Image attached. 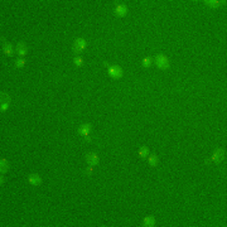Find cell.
Here are the masks:
<instances>
[{
  "mask_svg": "<svg viewBox=\"0 0 227 227\" xmlns=\"http://www.w3.org/2000/svg\"><path fill=\"white\" fill-rule=\"evenodd\" d=\"M155 66L158 67V68H160V70H167L168 67H169V60H168V57L164 56V54H159L155 57Z\"/></svg>",
  "mask_w": 227,
  "mask_h": 227,
  "instance_id": "obj_1",
  "label": "cell"
},
{
  "mask_svg": "<svg viewBox=\"0 0 227 227\" xmlns=\"http://www.w3.org/2000/svg\"><path fill=\"white\" fill-rule=\"evenodd\" d=\"M86 40L83 39V38H77L74 40V43H73V52L74 53H81L85 50L86 48Z\"/></svg>",
  "mask_w": 227,
  "mask_h": 227,
  "instance_id": "obj_2",
  "label": "cell"
},
{
  "mask_svg": "<svg viewBox=\"0 0 227 227\" xmlns=\"http://www.w3.org/2000/svg\"><path fill=\"white\" fill-rule=\"evenodd\" d=\"M225 158H226V151H225V149L218 148V149L215 150L213 156H212V159H213L215 163H221V162H223Z\"/></svg>",
  "mask_w": 227,
  "mask_h": 227,
  "instance_id": "obj_3",
  "label": "cell"
},
{
  "mask_svg": "<svg viewBox=\"0 0 227 227\" xmlns=\"http://www.w3.org/2000/svg\"><path fill=\"white\" fill-rule=\"evenodd\" d=\"M108 73H110V77H112V78H121L122 77V70L119 66L111 67V68L108 70Z\"/></svg>",
  "mask_w": 227,
  "mask_h": 227,
  "instance_id": "obj_4",
  "label": "cell"
},
{
  "mask_svg": "<svg viewBox=\"0 0 227 227\" xmlns=\"http://www.w3.org/2000/svg\"><path fill=\"white\" fill-rule=\"evenodd\" d=\"M0 101H2V112L5 111L8 106L10 104V96L5 94V92H2V95H0Z\"/></svg>",
  "mask_w": 227,
  "mask_h": 227,
  "instance_id": "obj_5",
  "label": "cell"
},
{
  "mask_svg": "<svg viewBox=\"0 0 227 227\" xmlns=\"http://www.w3.org/2000/svg\"><path fill=\"white\" fill-rule=\"evenodd\" d=\"M86 162H87V164H90L92 167L98 164V156H97V154H95V153L86 154Z\"/></svg>",
  "mask_w": 227,
  "mask_h": 227,
  "instance_id": "obj_6",
  "label": "cell"
},
{
  "mask_svg": "<svg viewBox=\"0 0 227 227\" xmlns=\"http://www.w3.org/2000/svg\"><path fill=\"white\" fill-rule=\"evenodd\" d=\"M29 183L33 184V186H39V184H42V178L39 174H36L33 173L29 175Z\"/></svg>",
  "mask_w": 227,
  "mask_h": 227,
  "instance_id": "obj_7",
  "label": "cell"
},
{
  "mask_svg": "<svg viewBox=\"0 0 227 227\" xmlns=\"http://www.w3.org/2000/svg\"><path fill=\"white\" fill-rule=\"evenodd\" d=\"M90 131H91V125L90 124H82L78 129L80 135H82V136H87L90 134Z\"/></svg>",
  "mask_w": 227,
  "mask_h": 227,
  "instance_id": "obj_8",
  "label": "cell"
},
{
  "mask_svg": "<svg viewBox=\"0 0 227 227\" xmlns=\"http://www.w3.org/2000/svg\"><path fill=\"white\" fill-rule=\"evenodd\" d=\"M16 53H18L19 56H25L28 53V48H27V46H25V43H23V42L18 43V46H16Z\"/></svg>",
  "mask_w": 227,
  "mask_h": 227,
  "instance_id": "obj_9",
  "label": "cell"
},
{
  "mask_svg": "<svg viewBox=\"0 0 227 227\" xmlns=\"http://www.w3.org/2000/svg\"><path fill=\"white\" fill-rule=\"evenodd\" d=\"M115 13H116L117 16H125L126 13H128V8H126L125 5H117Z\"/></svg>",
  "mask_w": 227,
  "mask_h": 227,
  "instance_id": "obj_10",
  "label": "cell"
},
{
  "mask_svg": "<svg viewBox=\"0 0 227 227\" xmlns=\"http://www.w3.org/2000/svg\"><path fill=\"white\" fill-rule=\"evenodd\" d=\"M154 225H155V218L151 216L145 217L144 221H143V226H145V227H153Z\"/></svg>",
  "mask_w": 227,
  "mask_h": 227,
  "instance_id": "obj_11",
  "label": "cell"
},
{
  "mask_svg": "<svg viewBox=\"0 0 227 227\" xmlns=\"http://www.w3.org/2000/svg\"><path fill=\"white\" fill-rule=\"evenodd\" d=\"M8 170H9V163H8L6 159H2L0 160V172H2V174H4Z\"/></svg>",
  "mask_w": 227,
  "mask_h": 227,
  "instance_id": "obj_12",
  "label": "cell"
},
{
  "mask_svg": "<svg viewBox=\"0 0 227 227\" xmlns=\"http://www.w3.org/2000/svg\"><path fill=\"white\" fill-rule=\"evenodd\" d=\"M158 163H159L158 155H156V154H151V155L149 156V164H150V167H156Z\"/></svg>",
  "mask_w": 227,
  "mask_h": 227,
  "instance_id": "obj_13",
  "label": "cell"
},
{
  "mask_svg": "<svg viewBox=\"0 0 227 227\" xmlns=\"http://www.w3.org/2000/svg\"><path fill=\"white\" fill-rule=\"evenodd\" d=\"M3 52L6 54V56H13L14 53H13V47L9 44V43H5L4 46H3Z\"/></svg>",
  "mask_w": 227,
  "mask_h": 227,
  "instance_id": "obj_14",
  "label": "cell"
},
{
  "mask_svg": "<svg viewBox=\"0 0 227 227\" xmlns=\"http://www.w3.org/2000/svg\"><path fill=\"white\" fill-rule=\"evenodd\" d=\"M148 154H149V149H148L146 146L140 148V150H139V156H140L141 159H145V158L148 156Z\"/></svg>",
  "mask_w": 227,
  "mask_h": 227,
  "instance_id": "obj_15",
  "label": "cell"
},
{
  "mask_svg": "<svg viewBox=\"0 0 227 227\" xmlns=\"http://www.w3.org/2000/svg\"><path fill=\"white\" fill-rule=\"evenodd\" d=\"M205 4L207 6H211V8H217V6H220V2H212V0H206Z\"/></svg>",
  "mask_w": 227,
  "mask_h": 227,
  "instance_id": "obj_16",
  "label": "cell"
},
{
  "mask_svg": "<svg viewBox=\"0 0 227 227\" xmlns=\"http://www.w3.org/2000/svg\"><path fill=\"white\" fill-rule=\"evenodd\" d=\"M151 62H153V58H151V57H146V58L143 60V66H144V67H150Z\"/></svg>",
  "mask_w": 227,
  "mask_h": 227,
  "instance_id": "obj_17",
  "label": "cell"
},
{
  "mask_svg": "<svg viewBox=\"0 0 227 227\" xmlns=\"http://www.w3.org/2000/svg\"><path fill=\"white\" fill-rule=\"evenodd\" d=\"M73 62H74V64L77 66V67H81L83 64V60H82L81 57H76L74 60H73Z\"/></svg>",
  "mask_w": 227,
  "mask_h": 227,
  "instance_id": "obj_18",
  "label": "cell"
},
{
  "mask_svg": "<svg viewBox=\"0 0 227 227\" xmlns=\"http://www.w3.org/2000/svg\"><path fill=\"white\" fill-rule=\"evenodd\" d=\"M24 64H25L24 60H18V61L15 62V67H18V68H22V67H24Z\"/></svg>",
  "mask_w": 227,
  "mask_h": 227,
  "instance_id": "obj_19",
  "label": "cell"
},
{
  "mask_svg": "<svg viewBox=\"0 0 227 227\" xmlns=\"http://www.w3.org/2000/svg\"><path fill=\"white\" fill-rule=\"evenodd\" d=\"M92 172H94V169H92V165L90 167V168H87V169H86V173H87V175H91V173Z\"/></svg>",
  "mask_w": 227,
  "mask_h": 227,
  "instance_id": "obj_20",
  "label": "cell"
},
{
  "mask_svg": "<svg viewBox=\"0 0 227 227\" xmlns=\"http://www.w3.org/2000/svg\"><path fill=\"white\" fill-rule=\"evenodd\" d=\"M0 182H2V184L4 183V177H3V175H2V178H0Z\"/></svg>",
  "mask_w": 227,
  "mask_h": 227,
  "instance_id": "obj_21",
  "label": "cell"
}]
</instances>
